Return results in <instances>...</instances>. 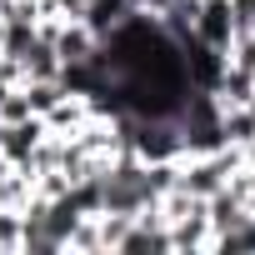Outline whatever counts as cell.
I'll use <instances>...</instances> for the list:
<instances>
[{
    "label": "cell",
    "mask_w": 255,
    "mask_h": 255,
    "mask_svg": "<svg viewBox=\"0 0 255 255\" xmlns=\"http://www.w3.org/2000/svg\"><path fill=\"white\" fill-rule=\"evenodd\" d=\"M40 135H45V120H40V115H25V120L0 125V155L20 165V160H25V155L40 145Z\"/></svg>",
    "instance_id": "6da1fadb"
},
{
    "label": "cell",
    "mask_w": 255,
    "mask_h": 255,
    "mask_svg": "<svg viewBox=\"0 0 255 255\" xmlns=\"http://www.w3.org/2000/svg\"><path fill=\"white\" fill-rule=\"evenodd\" d=\"M170 250H210V220L190 215V220L170 225Z\"/></svg>",
    "instance_id": "7a4b0ae2"
},
{
    "label": "cell",
    "mask_w": 255,
    "mask_h": 255,
    "mask_svg": "<svg viewBox=\"0 0 255 255\" xmlns=\"http://www.w3.org/2000/svg\"><path fill=\"white\" fill-rule=\"evenodd\" d=\"M20 235H25V215L0 210V250H20Z\"/></svg>",
    "instance_id": "3957f363"
}]
</instances>
